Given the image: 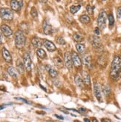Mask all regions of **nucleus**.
Returning <instances> with one entry per match:
<instances>
[{
  "instance_id": "6",
  "label": "nucleus",
  "mask_w": 121,
  "mask_h": 122,
  "mask_svg": "<svg viewBox=\"0 0 121 122\" xmlns=\"http://www.w3.org/2000/svg\"><path fill=\"white\" fill-rule=\"evenodd\" d=\"M89 41L91 42V45L95 49H99L101 47V41L97 36H91L89 38Z\"/></svg>"
},
{
  "instance_id": "12",
  "label": "nucleus",
  "mask_w": 121,
  "mask_h": 122,
  "mask_svg": "<svg viewBox=\"0 0 121 122\" xmlns=\"http://www.w3.org/2000/svg\"><path fill=\"white\" fill-rule=\"evenodd\" d=\"M1 30L6 37L11 36L13 34V31L11 29V27L6 25H3L1 26Z\"/></svg>"
},
{
  "instance_id": "9",
  "label": "nucleus",
  "mask_w": 121,
  "mask_h": 122,
  "mask_svg": "<svg viewBox=\"0 0 121 122\" xmlns=\"http://www.w3.org/2000/svg\"><path fill=\"white\" fill-rule=\"evenodd\" d=\"M23 2L22 1H16V0H13L11 2V8L14 11H19L21 8L22 7Z\"/></svg>"
},
{
  "instance_id": "32",
  "label": "nucleus",
  "mask_w": 121,
  "mask_h": 122,
  "mask_svg": "<svg viewBox=\"0 0 121 122\" xmlns=\"http://www.w3.org/2000/svg\"><path fill=\"white\" fill-rule=\"evenodd\" d=\"M31 16H32L33 18H37V16H38L37 11V10L35 9L34 8L31 9Z\"/></svg>"
},
{
  "instance_id": "43",
  "label": "nucleus",
  "mask_w": 121,
  "mask_h": 122,
  "mask_svg": "<svg viewBox=\"0 0 121 122\" xmlns=\"http://www.w3.org/2000/svg\"><path fill=\"white\" fill-rule=\"evenodd\" d=\"M92 122H99V121H97V119H96V118H93V120H92Z\"/></svg>"
},
{
  "instance_id": "7",
  "label": "nucleus",
  "mask_w": 121,
  "mask_h": 122,
  "mask_svg": "<svg viewBox=\"0 0 121 122\" xmlns=\"http://www.w3.org/2000/svg\"><path fill=\"white\" fill-rule=\"evenodd\" d=\"M23 61L24 66L27 71L30 72L31 70V59L28 53H25L23 56Z\"/></svg>"
},
{
  "instance_id": "42",
  "label": "nucleus",
  "mask_w": 121,
  "mask_h": 122,
  "mask_svg": "<svg viewBox=\"0 0 121 122\" xmlns=\"http://www.w3.org/2000/svg\"><path fill=\"white\" fill-rule=\"evenodd\" d=\"M5 107H4V106H2V105H0V110H3L4 108H5Z\"/></svg>"
},
{
  "instance_id": "15",
  "label": "nucleus",
  "mask_w": 121,
  "mask_h": 122,
  "mask_svg": "<svg viewBox=\"0 0 121 122\" xmlns=\"http://www.w3.org/2000/svg\"><path fill=\"white\" fill-rule=\"evenodd\" d=\"M82 80H83V82L87 84V85H90L91 84V78H90V76L88 75V73H87L86 71L85 70H82Z\"/></svg>"
},
{
  "instance_id": "38",
  "label": "nucleus",
  "mask_w": 121,
  "mask_h": 122,
  "mask_svg": "<svg viewBox=\"0 0 121 122\" xmlns=\"http://www.w3.org/2000/svg\"><path fill=\"white\" fill-rule=\"evenodd\" d=\"M85 110H85V108H80V109H79V110H78V112H79L80 113H81V112H85Z\"/></svg>"
},
{
  "instance_id": "5",
  "label": "nucleus",
  "mask_w": 121,
  "mask_h": 122,
  "mask_svg": "<svg viewBox=\"0 0 121 122\" xmlns=\"http://www.w3.org/2000/svg\"><path fill=\"white\" fill-rule=\"evenodd\" d=\"M64 62H65V65L66 66V67L70 71H72L73 62H72V55L68 52L66 53L65 55H64Z\"/></svg>"
},
{
  "instance_id": "22",
  "label": "nucleus",
  "mask_w": 121,
  "mask_h": 122,
  "mask_svg": "<svg viewBox=\"0 0 121 122\" xmlns=\"http://www.w3.org/2000/svg\"><path fill=\"white\" fill-rule=\"evenodd\" d=\"M37 54L39 58H40V59H45L46 57V53H45V51L41 48H39L37 51Z\"/></svg>"
},
{
  "instance_id": "28",
  "label": "nucleus",
  "mask_w": 121,
  "mask_h": 122,
  "mask_svg": "<svg viewBox=\"0 0 121 122\" xmlns=\"http://www.w3.org/2000/svg\"><path fill=\"white\" fill-rule=\"evenodd\" d=\"M98 63L100 66H105V64H106V61H105V59L104 57L103 56H100L99 57L98 59Z\"/></svg>"
},
{
  "instance_id": "30",
  "label": "nucleus",
  "mask_w": 121,
  "mask_h": 122,
  "mask_svg": "<svg viewBox=\"0 0 121 122\" xmlns=\"http://www.w3.org/2000/svg\"><path fill=\"white\" fill-rule=\"evenodd\" d=\"M108 19H109V25L112 26L115 23V19H114V16L112 14H109L108 16Z\"/></svg>"
},
{
  "instance_id": "40",
  "label": "nucleus",
  "mask_w": 121,
  "mask_h": 122,
  "mask_svg": "<svg viewBox=\"0 0 121 122\" xmlns=\"http://www.w3.org/2000/svg\"><path fill=\"white\" fill-rule=\"evenodd\" d=\"M2 34L0 32V43H2Z\"/></svg>"
},
{
  "instance_id": "13",
  "label": "nucleus",
  "mask_w": 121,
  "mask_h": 122,
  "mask_svg": "<svg viewBox=\"0 0 121 122\" xmlns=\"http://www.w3.org/2000/svg\"><path fill=\"white\" fill-rule=\"evenodd\" d=\"M2 56L5 59V61L8 63H11L12 61V57H11V55L10 53V52L7 50L6 48H3L2 49Z\"/></svg>"
},
{
  "instance_id": "16",
  "label": "nucleus",
  "mask_w": 121,
  "mask_h": 122,
  "mask_svg": "<svg viewBox=\"0 0 121 122\" xmlns=\"http://www.w3.org/2000/svg\"><path fill=\"white\" fill-rule=\"evenodd\" d=\"M31 43L32 45L35 47H40L42 45V39L38 38V37H33L32 39H31Z\"/></svg>"
},
{
  "instance_id": "27",
  "label": "nucleus",
  "mask_w": 121,
  "mask_h": 122,
  "mask_svg": "<svg viewBox=\"0 0 121 122\" xmlns=\"http://www.w3.org/2000/svg\"><path fill=\"white\" fill-rule=\"evenodd\" d=\"M103 92L104 93V95L105 96H108L110 94V92H111V88L109 87V86L106 85V86H105V87H103Z\"/></svg>"
},
{
  "instance_id": "34",
  "label": "nucleus",
  "mask_w": 121,
  "mask_h": 122,
  "mask_svg": "<svg viewBox=\"0 0 121 122\" xmlns=\"http://www.w3.org/2000/svg\"><path fill=\"white\" fill-rule=\"evenodd\" d=\"M117 16L118 19L121 18V7H119L117 10Z\"/></svg>"
},
{
  "instance_id": "21",
  "label": "nucleus",
  "mask_w": 121,
  "mask_h": 122,
  "mask_svg": "<svg viewBox=\"0 0 121 122\" xmlns=\"http://www.w3.org/2000/svg\"><path fill=\"white\" fill-rule=\"evenodd\" d=\"M48 71L49 75L51 76L52 78H56V77H57V76H58L57 71H56V70H54V68H52V67H48Z\"/></svg>"
},
{
  "instance_id": "19",
  "label": "nucleus",
  "mask_w": 121,
  "mask_h": 122,
  "mask_svg": "<svg viewBox=\"0 0 121 122\" xmlns=\"http://www.w3.org/2000/svg\"><path fill=\"white\" fill-rule=\"evenodd\" d=\"M84 64L85 65L91 68V57L90 56H86L84 57Z\"/></svg>"
},
{
  "instance_id": "39",
  "label": "nucleus",
  "mask_w": 121,
  "mask_h": 122,
  "mask_svg": "<svg viewBox=\"0 0 121 122\" xmlns=\"http://www.w3.org/2000/svg\"><path fill=\"white\" fill-rule=\"evenodd\" d=\"M55 117H56V118H59V119H60V120H63V119H64V118H63L62 116H58V115H55Z\"/></svg>"
},
{
  "instance_id": "41",
  "label": "nucleus",
  "mask_w": 121,
  "mask_h": 122,
  "mask_svg": "<svg viewBox=\"0 0 121 122\" xmlns=\"http://www.w3.org/2000/svg\"><path fill=\"white\" fill-rule=\"evenodd\" d=\"M84 121L85 122H91V121L88 118H84Z\"/></svg>"
},
{
  "instance_id": "18",
  "label": "nucleus",
  "mask_w": 121,
  "mask_h": 122,
  "mask_svg": "<svg viewBox=\"0 0 121 122\" xmlns=\"http://www.w3.org/2000/svg\"><path fill=\"white\" fill-rule=\"evenodd\" d=\"M54 63L55 65L59 67V68H62L63 67V61L60 58V57H55V58H54Z\"/></svg>"
},
{
  "instance_id": "37",
  "label": "nucleus",
  "mask_w": 121,
  "mask_h": 122,
  "mask_svg": "<svg viewBox=\"0 0 121 122\" xmlns=\"http://www.w3.org/2000/svg\"><path fill=\"white\" fill-rule=\"evenodd\" d=\"M102 122H111V121L109 118H103L102 119Z\"/></svg>"
},
{
  "instance_id": "17",
  "label": "nucleus",
  "mask_w": 121,
  "mask_h": 122,
  "mask_svg": "<svg viewBox=\"0 0 121 122\" xmlns=\"http://www.w3.org/2000/svg\"><path fill=\"white\" fill-rule=\"evenodd\" d=\"M74 81H75V84L78 87L80 88H82L83 87V80L82 78L79 76V75H76L75 77H74Z\"/></svg>"
},
{
  "instance_id": "8",
  "label": "nucleus",
  "mask_w": 121,
  "mask_h": 122,
  "mask_svg": "<svg viewBox=\"0 0 121 122\" xmlns=\"http://www.w3.org/2000/svg\"><path fill=\"white\" fill-rule=\"evenodd\" d=\"M42 28H43V31L46 35H51L53 33V27L51 25L49 24L48 20H45L42 24Z\"/></svg>"
},
{
  "instance_id": "29",
  "label": "nucleus",
  "mask_w": 121,
  "mask_h": 122,
  "mask_svg": "<svg viewBox=\"0 0 121 122\" xmlns=\"http://www.w3.org/2000/svg\"><path fill=\"white\" fill-rule=\"evenodd\" d=\"M74 39L76 41H81L83 39L82 36L79 34V33H75L74 35Z\"/></svg>"
},
{
  "instance_id": "31",
  "label": "nucleus",
  "mask_w": 121,
  "mask_h": 122,
  "mask_svg": "<svg viewBox=\"0 0 121 122\" xmlns=\"http://www.w3.org/2000/svg\"><path fill=\"white\" fill-rule=\"evenodd\" d=\"M56 42H57L59 45H63L66 44L65 39H64L63 37H62V36H60L57 38V39H56Z\"/></svg>"
},
{
  "instance_id": "23",
  "label": "nucleus",
  "mask_w": 121,
  "mask_h": 122,
  "mask_svg": "<svg viewBox=\"0 0 121 122\" xmlns=\"http://www.w3.org/2000/svg\"><path fill=\"white\" fill-rule=\"evenodd\" d=\"M80 8H81V5H73V6L71 7L70 12L72 14H75L80 10Z\"/></svg>"
},
{
  "instance_id": "25",
  "label": "nucleus",
  "mask_w": 121,
  "mask_h": 122,
  "mask_svg": "<svg viewBox=\"0 0 121 122\" xmlns=\"http://www.w3.org/2000/svg\"><path fill=\"white\" fill-rule=\"evenodd\" d=\"M76 48H77V51L80 53H83L85 51V47L83 44H77Z\"/></svg>"
},
{
  "instance_id": "10",
  "label": "nucleus",
  "mask_w": 121,
  "mask_h": 122,
  "mask_svg": "<svg viewBox=\"0 0 121 122\" xmlns=\"http://www.w3.org/2000/svg\"><path fill=\"white\" fill-rule=\"evenodd\" d=\"M94 93L98 101H101L102 100L101 89H100V86H99L98 83H94Z\"/></svg>"
},
{
  "instance_id": "14",
  "label": "nucleus",
  "mask_w": 121,
  "mask_h": 122,
  "mask_svg": "<svg viewBox=\"0 0 121 122\" xmlns=\"http://www.w3.org/2000/svg\"><path fill=\"white\" fill-rule=\"evenodd\" d=\"M43 44H44V46L46 47V49L49 51L52 52V51H54L56 50V47H55L54 44L51 41H50L48 40H44Z\"/></svg>"
},
{
  "instance_id": "20",
  "label": "nucleus",
  "mask_w": 121,
  "mask_h": 122,
  "mask_svg": "<svg viewBox=\"0 0 121 122\" xmlns=\"http://www.w3.org/2000/svg\"><path fill=\"white\" fill-rule=\"evenodd\" d=\"M8 73L13 78H16L17 77V71L14 69L13 67H9L8 68Z\"/></svg>"
},
{
  "instance_id": "26",
  "label": "nucleus",
  "mask_w": 121,
  "mask_h": 122,
  "mask_svg": "<svg viewBox=\"0 0 121 122\" xmlns=\"http://www.w3.org/2000/svg\"><path fill=\"white\" fill-rule=\"evenodd\" d=\"M80 20L81 22L84 23V24H88L90 22V18L87 15H82L80 17Z\"/></svg>"
},
{
  "instance_id": "35",
  "label": "nucleus",
  "mask_w": 121,
  "mask_h": 122,
  "mask_svg": "<svg viewBox=\"0 0 121 122\" xmlns=\"http://www.w3.org/2000/svg\"><path fill=\"white\" fill-rule=\"evenodd\" d=\"M94 33H95L97 36H99V34H100V31H99V27H96L95 29H94Z\"/></svg>"
},
{
  "instance_id": "24",
  "label": "nucleus",
  "mask_w": 121,
  "mask_h": 122,
  "mask_svg": "<svg viewBox=\"0 0 121 122\" xmlns=\"http://www.w3.org/2000/svg\"><path fill=\"white\" fill-rule=\"evenodd\" d=\"M24 67H25V66L22 64V61H20L19 60H18V61H17V70H18L19 73L22 74L24 73V70H25Z\"/></svg>"
},
{
  "instance_id": "3",
  "label": "nucleus",
  "mask_w": 121,
  "mask_h": 122,
  "mask_svg": "<svg viewBox=\"0 0 121 122\" xmlns=\"http://www.w3.org/2000/svg\"><path fill=\"white\" fill-rule=\"evenodd\" d=\"M0 16L4 20H12L13 18V13L9 8L0 9Z\"/></svg>"
},
{
  "instance_id": "1",
  "label": "nucleus",
  "mask_w": 121,
  "mask_h": 122,
  "mask_svg": "<svg viewBox=\"0 0 121 122\" xmlns=\"http://www.w3.org/2000/svg\"><path fill=\"white\" fill-rule=\"evenodd\" d=\"M121 75V59L118 56H115L114 58L111 69H110V76L114 80H118Z\"/></svg>"
},
{
  "instance_id": "33",
  "label": "nucleus",
  "mask_w": 121,
  "mask_h": 122,
  "mask_svg": "<svg viewBox=\"0 0 121 122\" xmlns=\"http://www.w3.org/2000/svg\"><path fill=\"white\" fill-rule=\"evenodd\" d=\"M93 9H94V8H92V7L90 5L87 6V8H86V10L89 14H93Z\"/></svg>"
},
{
  "instance_id": "2",
  "label": "nucleus",
  "mask_w": 121,
  "mask_h": 122,
  "mask_svg": "<svg viewBox=\"0 0 121 122\" xmlns=\"http://www.w3.org/2000/svg\"><path fill=\"white\" fill-rule=\"evenodd\" d=\"M25 36L24 33L21 31V30H18L15 33V45L16 47L18 49H21L24 47L25 45Z\"/></svg>"
},
{
  "instance_id": "36",
  "label": "nucleus",
  "mask_w": 121,
  "mask_h": 122,
  "mask_svg": "<svg viewBox=\"0 0 121 122\" xmlns=\"http://www.w3.org/2000/svg\"><path fill=\"white\" fill-rule=\"evenodd\" d=\"M16 99L20 100V101H22L23 102H25V103H26V104H30V102H28L27 101V100H25V99H24V98H16Z\"/></svg>"
},
{
  "instance_id": "11",
  "label": "nucleus",
  "mask_w": 121,
  "mask_h": 122,
  "mask_svg": "<svg viewBox=\"0 0 121 122\" xmlns=\"http://www.w3.org/2000/svg\"><path fill=\"white\" fill-rule=\"evenodd\" d=\"M72 59L73 64L76 67H80L81 66V60H80L79 56H78V54L77 53H75V52L72 53Z\"/></svg>"
},
{
  "instance_id": "4",
  "label": "nucleus",
  "mask_w": 121,
  "mask_h": 122,
  "mask_svg": "<svg viewBox=\"0 0 121 122\" xmlns=\"http://www.w3.org/2000/svg\"><path fill=\"white\" fill-rule=\"evenodd\" d=\"M106 18H107L106 13L104 10H102L100 13H99L98 18H97V25H98L99 27H100V28L104 27L105 24V21H106Z\"/></svg>"
}]
</instances>
